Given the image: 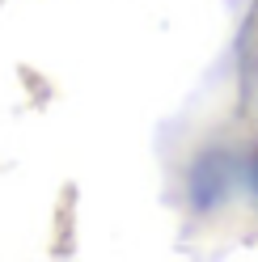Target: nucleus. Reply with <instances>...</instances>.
<instances>
[]
</instances>
